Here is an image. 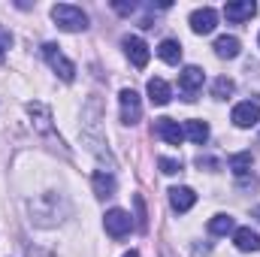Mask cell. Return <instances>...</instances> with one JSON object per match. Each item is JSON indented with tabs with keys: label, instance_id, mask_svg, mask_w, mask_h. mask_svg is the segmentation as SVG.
Segmentation results:
<instances>
[{
	"label": "cell",
	"instance_id": "2e32d148",
	"mask_svg": "<svg viewBox=\"0 0 260 257\" xmlns=\"http://www.w3.org/2000/svg\"><path fill=\"white\" fill-rule=\"evenodd\" d=\"M157 55H160V61H167V64H179V61H182V43H179V40H164V43L157 46Z\"/></svg>",
	"mask_w": 260,
	"mask_h": 257
},
{
	"label": "cell",
	"instance_id": "603a6c76",
	"mask_svg": "<svg viewBox=\"0 0 260 257\" xmlns=\"http://www.w3.org/2000/svg\"><path fill=\"white\" fill-rule=\"evenodd\" d=\"M9 46H12V34H9L6 27H0V52H3V49H9Z\"/></svg>",
	"mask_w": 260,
	"mask_h": 257
},
{
	"label": "cell",
	"instance_id": "4fadbf2b",
	"mask_svg": "<svg viewBox=\"0 0 260 257\" xmlns=\"http://www.w3.org/2000/svg\"><path fill=\"white\" fill-rule=\"evenodd\" d=\"M170 97H173V91H170V85L164 79H148V100L154 106H167Z\"/></svg>",
	"mask_w": 260,
	"mask_h": 257
},
{
	"label": "cell",
	"instance_id": "484cf974",
	"mask_svg": "<svg viewBox=\"0 0 260 257\" xmlns=\"http://www.w3.org/2000/svg\"><path fill=\"white\" fill-rule=\"evenodd\" d=\"M0 64H3V52H0Z\"/></svg>",
	"mask_w": 260,
	"mask_h": 257
},
{
	"label": "cell",
	"instance_id": "6da1fadb",
	"mask_svg": "<svg viewBox=\"0 0 260 257\" xmlns=\"http://www.w3.org/2000/svg\"><path fill=\"white\" fill-rule=\"evenodd\" d=\"M52 18H55V24L67 30V34H76V30H85L88 27V15H85V9L82 6H73V3H58V6H52Z\"/></svg>",
	"mask_w": 260,
	"mask_h": 257
},
{
	"label": "cell",
	"instance_id": "d4e9b609",
	"mask_svg": "<svg viewBox=\"0 0 260 257\" xmlns=\"http://www.w3.org/2000/svg\"><path fill=\"white\" fill-rule=\"evenodd\" d=\"M124 257H139V254H136V251H127V254H124Z\"/></svg>",
	"mask_w": 260,
	"mask_h": 257
},
{
	"label": "cell",
	"instance_id": "ac0fdd59",
	"mask_svg": "<svg viewBox=\"0 0 260 257\" xmlns=\"http://www.w3.org/2000/svg\"><path fill=\"white\" fill-rule=\"evenodd\" d=\"M185 136H188L191 142H197V145H203V142L209 139V124H206V121H197V118H191V121L185 124Z\"/></svg>",
	"mask_w": 260,
	"mask_h": 257
},
{
	"label": "cell",
	"instance_id": "8fae6325",
	"mask_svg": "<svg viewBox=\"0 0 260 257\" xmlns=\"http://www.w3.org/2000/svg\"><path fill=\"white\" fill-rule=\"evenodd\" d=\"M197 203V194L191 188H173L170 191V206L176 209V212H191Z\"/></svg>",
	"mask_w": 260,
	"mask_h": 257
},
{
	"label": "cell",
	"instance_id": "44dd1931",
	"mask_svg": "<svg viewBox=\"0 0 260 257\" xmlns=\"http://www.w3.org/2000/svg\"><path fill=\"white\" fill-rule=\"evenodd\" d=\"M233 79H227V76H221V79H215L212 82V97H218V100H227L230 94H233Z\"/></svg>",
	"mask_w": 260,
	"mask_h": 257
},
{
	"label": "cell",
	"instance_id": "52a82bcc",
	"mask_svg": "<svg viewBox=\"0 0 260 257\" xmlns=\"http://www.w3.org/2000/svg\"><path fill=\"white\" fill-rule=\"evenodd\" d=\"M121 46H124V55L130 58V64H133V67H139V70H142V67L148 64L151 52H148V46H145L139 37H124V40H121Z\"/></svg>",
	"mask_w": 260,
	"mask_h": 257
},
{
	"label": "cell",
	"instance_id": "9c48e42d",
	"mask_svg": "<svg viewBox=\"0 0 260 257\" xmlns=\"http://www.w3.org/2000/svg\"><path fill=\"white\" fill-rule=\"evenodd\" d=\"M254 12H257V3L254 0H233V3H227L224 6V15H227V21H248V18H254Z\"/></svg>",
	"mask_w": 260,
	"mask_h": 257
},
{
	"label": "cell",
	"instance_id": "d6986e66",
	"mask_svg": "<svg viewBox=\"0 0 260 257\" xmlns=\"http://www.w3.org/2000/svg\"><path fill=\"white\" fill-rule=\"evenodd\" d=\"M27 112H30V118H34V124H37V130H49V121H52V112L43 106V103H27Z\"/></svg>",
	"mask_w": 260,
	"mask_h": 257
},
{
	"label": "cell",
	"instance_id": "ffe728a7",
	"mask_svg": "<svg viewBox=\"0 0 260 257\" xmlns=\"http://www.w3.org/2000/svg\"><path fill=\"white\" fill-rule=\"evenodd\" d=\"M233 230H236V224H233L230 215H215V218L209 221V233H215V236H227V233H233Z\"/></svg>",
	"mask_w": 260,
	"mask_h": 257
},
{
	"label": "cell",
	"instance_id": "7c38bea8",
	"mask_svg": "<svg viewBox=\"0 0 260 257\" xmlns=\"http://www.w3.org/2000/svg\"><path fill=\"white\" fill-rule=\"evenodd\" d=\"M233 242H236L239 251H257L260 248V236L251 230V227H239V230H233Z\"/></svg>",
	"mask_w": 260,
	"mask_h": 257
},
{
	"label": "cell",
	"instance_id": "cb8c5ba5",
	"mask_svg": "<svg viewBox=\"0 0 260 257\" xmlns=\"http://www.w3.org/2000/svg\"><path fill=\"white\" fill-rule=\"evenodd\" d=\"M251 215H254V218H257V221H260V206H257V209H254V212H251Z\"/></svg>",
	"mask_w": 260,
	"mask_h": 257
},
{
	"label": "cell",
	"instance_id": "5bb4252c",
	"mask_svg": "<svg viewBox=\"0 0 260 257\" xmlns=\"http://www.w3.org/2000/svg\"><path fill=\"white\" fill-rule=\"evenodd\" d=\"M215 55L218 58H224V61H233V58H239V40L236 37H218L215 40Z\"/></svg>",
	"mask_w": 260,
	"mask_h": 257
},
{
	"label": "cell",
	"instance_id": "30bf717a",
	"mask_svg": "<svg viewBox=\"0 0 260 257\" xmlns=\"http://www.w3.org/2000/svg\"><path fill=\"white\" fill-rule=\"evenodd\" d=\"M154 133L164 142H170V145H179L185 139V127H179V121H173V118H157L154 121Z\"/></svg>",
	"mask_w": 260,
	"mask_h": 257
},
{
	"label": "cell",
	"instance_id": "3957f363",
	"mask_svg": "<svg viewBox=\"0 0 260 257\" xmlns=\"http://www.w3.org/2000/svg\"><path fill=\"white\" fill-rule=\"evenodd\" d=\"M103 224H106V233L112 239H124L130 230H133V218H130V212H124V209H109L106 218H103Z\"/></svg>",
	"mask_w": 260,
	"mask_h": 257
},
{
	"label": "cell",
	"instance_id": "9a60e30c",
	"mask_svg": "<svg viewBox=\"0 0 260 257\" xmlns=\"http://www.w3.org/2000/svg\"><path fill=\"white\" fill-rule=\"evenodd\" d=\"M91 182H94V194H97V197H112L115 188H118V185H115V176H112V173H103V170H97Z\"/></svg>",
	"mask_w": 260,
	"mask_h": 257
},
{
	"label": "cell",
	"instance_id": "7a4b0ae2",
	"mask_svg": "<svg viewBox=\"0 0 260 257\" xmlns=\"http://www.w3.org/2000/svg\"><path fill=\"white\" fill-rule=\"evenodd\" d=\"M43 55H46V61H49V67L64 79V82H73L76 79V64L73 61H67L64 55H61V49L55 46V43H46L43 46Z\"/></svg>",
	"mask_w": 260,
	"mask_h": 257
},
{
	"label": "cell",
	"instance_id": "e0dca14e",
	"mask_svg": "<svg viewBox=\"0 0 260 257\" xmlns=\"http://www.w3.org/2000/svg\"><path fill=\"white\" fill-rule=\"evenodd\" d=\"M227 167L233 170L236 179H245V176L251 173V151H239V154H233V157L227 160Z\"/></svg>",
	"mask_w": 260,
	"mask_h": 257
},
{
	"label": "cell",
	"instance_id": "7402d4cb",
	"mask_svg": "<svg viewBox=\"0 0 260 257\" xmlns=\"http://www.w3.org/2000/svg\"><path fill=\"white\" fill-rule=\"evenodd\" d=\"M157 164H160V170H164L167 176H173V173H179V170H182V160H176V157H160Z\"/></svg>",
	"mask_w": 260,
	"mask_h": 257
},
{
	"label": "cell",
	"instance_id": "5b68a950",
	"mask_svg": "<svg viewBox=\"0 0 260 257\" xmlns=\"http://www.w3.org/2000/svg\"><path fill=\"white\" fill-rule=\"evenodd\" d=\"M203 82H206V73H203L200 67H185V70L179 73V88H182L185 100H194V94L203 88Z\"/></svg>",
	"mask_w": 260,
	"mask_h": 257
},
{
	"label": "cell",
	"instance_id": "8992f818",
	"mask_svg": "<svg viewBox=\"0 0 260 257\" xmlns=\"http://www.w3.org/2000/svg\"><path fill=\"white\" fill-rule=\"evenodd\" d=\"M260 121V103L257 100H245L233 106V124L236 127H254Z\"/></svg>",
	"mask_w": 260,
	"mask_h": 257
},
{
	"label": "cell",
	"instance_id": "ba28073f",
	"mask_svg": "<svg viewBox=\"0 0 260 257\" xmlns=\"http://www.w3.org/2000/svg\"><path fill=\"white\" fill-rule=\"evenodd\" d=\"M215 24H218V12L212 9V6H203V9H194L191 12V30L194 34H212L215 30Z\"/></svg>",
	"mask_w": 260,
	"mask_h": 257
},
{
	"label": "cell",
	"instance_id": "277c9868",
	"mask_svg": "<svg viewBox=\"0 0 260 257\" xmlns=\"http://www.w3.org/2000/svg\"><path fill=\"white\" fill-rule=\"evenodd\" d=\"M118 100H121V121L124 124H136L142 118V100H139V94L133 88H124L118 94Z\"/></svg>",
	"mask_w": 260,
	"mask_h": 257
}]
</instances>
